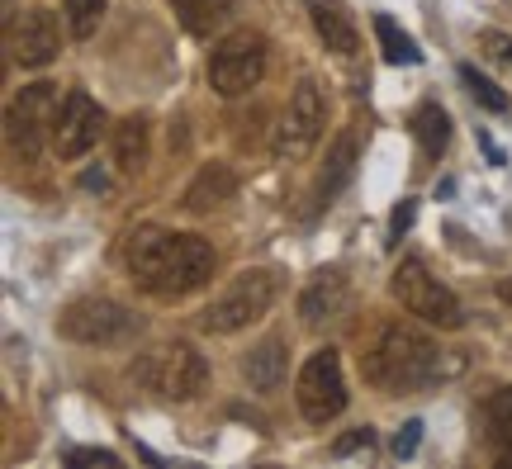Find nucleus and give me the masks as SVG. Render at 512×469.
I'll list each match as a JSON object with an SVG mask.
<instances>
[{
  "label": "nucleus",
  "mask_w": 512,
  "mask_h": 469,
  "mask_svg": "<svg viewBox=\"0 0 512 469\" xmlns=\"http://www.w3.org/2000/svg\"><path fill=\"white\" fill-rule=\"evenodd\" d=\"M233 190H238V181H233L228 166H204L200 176H195V185L185 190V209H190V214H204V209H214L223 199H233Z\"/></svg>",
  "instance_id": "nucleus-18"
},
{
  "label": "nucleus",
  "mask_w": 512,
  "mask_h": 469,
  "mask_svg": "<svg viewBox=\"0 0 512 469\" xmlns=\"http://www.w3.org/2000/svg\"><path fill=\"white\" fill-rule=\"evenodd\" d=\"M413 214H418V204H413V199H403L399 209H394V218H389V237H394V242L413 228Z\"/></svg>",
  "instance_id": "nucleus-28"
},
{
  "label": "nucleus",
  "mask_w": 512,
  "mask_h": 469,
  "mask_svg": "<svg viewBox=\"0 0 512 469\" xmlns=\"http://www.w3.org/2000/svg\"><path fill=\"white\" fill-rule=\"evenodd\" d=\"M275 304V280L266 271H242L238 280H228V289H223L214 304L204 308V332H219V337H228V332H242L247 323H256V318H266V308Z\"/></svg>",
  "instance_id": "nucleus-7"
},
{
  "label": "nucleus",
  "mask_w": 512,
  "mask_h": 469,
  "mask_svg": "<svg viewBox=\"0 0 512 469\" xmlns=\"http://www.w3.org/2000/svg\"><path fill=\"white\" fill-rule=\"evenodd\" d=\"M57 332L86 346H114L138 332V318L124 304H114V299H76V304L62 308Z\"/></svg>",
  "instance_id": "nucleus-9"
},
{
  "label": "nucleus",
  "mask_w": 512,
  "mask_h": 469,
  "mask_svg": "<svg viewBox=\"0 0 512 469\" xmlns=\"http://www.w3.org/2000/svg\"><path fill=\"white\" fill-rule=\"evenodd\" d=\"M413 133H418V143L427 157H441L446 152V143H451V119H446V109L441 105H418L413 109Z\"/></svg>",
  "instance_id": "nucleus-21"
},
{
  "label": "nucleus",
  "mask_w": 512,
  "mask_h": 469,
  "mask_svg": "<svg viewBox=\"0 0 512 469\" xmlns=\"http://www.w3.org/2000/svg\"><path fill=\"white\" fill-rule=\"evenodd\" d=\"M441 375V351L437 342L418 332L413 323H389L380 332L375 351L366 356V379L384 394H408L422 389Z\"/></svg>",
  "instance_id": "nucleus-2"
},
{
  "label": "nucleus",
  "mask_w": 512,
  "mask_h": 469,
  "mask_svg": "<svg viewBox=\"0 0 512 469\" xmlns=\"http://www.w3.org/2000/svg\"><path fill=\"white\" fill-rule=\"evenodd\" d=\"M67 465H119V455L114 451H72L67 455Z\"/></svg>",
  "instance_id": "nucleus-29"
},
{
  "label": "nucleus",
  "mask_w": 512,
  "mask_h": 469,
  "mask_svg": "<svg viewBox=\"0 0 512 469\" xmlns=\"http://www.w3.org/2000/svg\"><path fill=\"white\" fill-rule=\"evenodd\" d=\"M375 38H380V48H384V57H389V62H399V67H413V62H422L418 43L403 34V29L389 15H375Z\"/></svg>",
  "instance_id": "nucleus-22"
},
{
  "label": "nucleus",
  "mask_w": 512,
  "mask_h": 469,
  "mask_svg": "<svg viewBox=\"0 0 512 469\" xmlns=\"http://www.w3.org/2000/svg\"><path fill=\"white\" fill-rule=\"evenodd\" d=\"M266 76V38L256 29H238L228 34L209 57V86L223 95V100H238V95L256 91Z\"/></svg>",
  "instance_id": "nucleus-4"
},
{
  "label": "nucleus",
  "mask_w": 512,
  "mask_h": 469,
  "mask_svg": "<svg viewBox=\"0 0 512 469\" xmlns=\"http://www.w3.org/2000/svg\"><path fill=\"white\" fill-rule=\"evenodd\" d=\"M418 441H422V422H403L399 436H394V455H399V460H408V455L418 451Z\"/></svg>",
  "instance_id": "nucleus-27"
},
{
  "label": "nucleus",
  "mask_w": 512,
  "mask_h": 469,
  "mask_svg": "<svg viewBox=\"0 0 512 469\" xmlns=\"http://www.w3.org/2000/svg\"><path fill=\"white\" fill-rule=\"evenodd\" d=\"M128 275L152 299H185L214 275V247L200 233H166L138 228L124 247Z\"/></svg>",
  "instance_id": "nucleus-1"
},
{
  "label": "nucleus",
  "mask_w": 512,
  "mask_h": 469,
  "mask_svg": "<svg viewBox=\"0 0 512 469\" xmlns=\"http://www.w3.org/2000/svg\"><path fill=\"white\" fill-rule=\"evenodd\" d=\"M370 446H375V432H370V427H356V432L332 441V455H356V451H370Z\"/></svg>",
  "instance_id": "nucleus-25"
},
{
  "label": "nucleus",
  "mask_w": 512,
  "mask_h": 469,
  "mask_svg": "<svg viewBox=\"0 0 512 469\" xmlns=\"http://www.w3.org/2000/svg\"><path fill=\"white\" fill-rule=\"evenodd\" d=\"M394 294H399V304L408 308L413 318H422V323L446 327V332H456V327L465 323L460 299L441 285L427 266H422L418 256H403V261H399V271H394Z\"/></svg>",
  "instance_id": "nucleus-5"
},
{
  "label": "nucleus",
  "mask_w": 512,
  "mask_h": 469,
  "mask_svg": "<svg viewBox=\"0 0 512 469\" xmlns=\"http://www.w3.org/2000/svg\"><path fill=\"white\" fill-rule=\"evenodd\" d=\"M328 124V109H323V91L313 81H299L290 91V105L280 109V124H275V157L280 162H304Z\"/></svg>",
  "instance_id": "nucleus-8"
},
{
  "label": "nucleus",
  "mask_w": 512,
  "mask_h": 469,
  "mask_svg": "<svg viewBox=\"0 0 512 469\" xmlns=\"http://www.w3.org/2000/svg\"><path fill=\"white\" fill-rule=\"evenodd\" d=\"M498 299H503V304H512V275H508V280H498Z\"/></svg>",
  "instance_id": "nucleus-30"
},
{
  "label": "nucleus",
  "mask_w": 512,
  "mask_h": 469,
  "mask_svg": "<svg viewBox=\"0 0 512 469\" xmlns=\"http://www.w3.org/2000/svg\"><path fill=\"white\" fill-rule=\"evenodd\" d=\"M460 81H465V91L475 95V100H479L484 109H494V114H508V95L498 91L489 76H479L475 67H460Z\"/></svg>",
  "instance_id": "nucleus-24"
},
{
  "label": "nucleus",
  "mask_w": 512,
  "mask_h": 469,
  "mask_svg": "<svg viewBox=\"0 0 512 469\" xmlns=\"http://www.w3.org/2000/svg\"><path fill=\"white\" fill-rule=\"evenodd\" d=\"M242 370H247V379H252V389L275 394V389L285 384V342H280V337H266V342L247 356V365H242Z\"/></svg>",
  "instance_id": "nucleus-17"
},
{
  "label": "nucleus",
  "mask_w": 512,
  "mask_h": 469,
  "mask_svg": "<svg viewBox=\"0 0 512 469\" xmlns=\"http://www.w3.org/2000/svg\"><path fill=\"white\" fill-rule=\"evenodd\" d=\"M114 162H119V171H128V176L147 162V119L143 114H128L124 124L114 128Z\"/></svg>",
  "instance_id": "nucleus-20"
},
{
  "label": "nucleus",
  "mask_w": 512,
  "mask_h": 469,
  "mask_svg": "<svg viewBox=\"0 0 512 469\" xmlns=\"http://www.w3.org/2000/svg\"><path fill=\"white\" fill-rule=\"evenodd\" d=\"M479 48H484V53L494 57V62H503V67H512V38H508V34H494V29H489V34L479 38Z\"/></svg>",
  "instance_id": "nucleus-26"
},
{
  "label": "nucleus",
  "mask_w": 512,
  "mask_h": 469,
  "mask_svg": "<svg viewBox=\"0 0 512 469\" xmlns=\"http://www.w3.org/2000/svg\"><path fill=\"white\" fill-rule=\"evenodd\" d=\"M309 19L318 29V38L328 43V53L337 57L361 53V29H356V19H351V10L342 0H309Z\"/></svg>",
  "instance_id": "nucleus-14"
},
{
  "label": "nucleus",
  "mask_w": 512,
  "mask_h": 469,
  "mask_svg": "<svg viewBox=\"0 0 512 469\" xmlns=\"http://www.w3.org/2000/svg\"><path fill=\"white\" fill-rule=\"evenodd\" d=\"M484 432H489V446L498 451V460L512 465V389H498L484 403Z\"/></svg>",
  "instance_id": "nucleus-19"
},
{
  "label": "nucleus",
  "mask_w": 512,
  "mask_h": 469,
  "mask_svg": "<svg viewBox=\"0 0 512 469\" xmlns=\"http://www.w3.org/2000/svg\"><path fill=\"white\" fill-rule=\"evenodd\" d=\"M356 162H361V138H356V128H347V133L332 143L328 166H323V176H318V190H313L318 209H323L328 199H337L342 190H347L351 176H356Z\"/></svg>",
  "instance_id": "nucleus-15"
},
{
  "label": "nucleus",
  "mask_w": 512,
  "mask_h": 469,
  "mask_svg": "<svg viewBox=\"0 0 512 469\" xmlns=\"http://www.w3.org/2000/svg\"><path fill=\"white\" fill-rule=\"evenodd\" d=\"M133 375L143 384L147 394L166 398V403H185L204 389V356L190 342H166L157 351H147L143 361L133 365Z\"/></svg>",
  "instance_id": "nucleus-3"
},
{
  "label": "nucleus",
  "mask_w": 512,
  "mask_h": 469,
  "mask_svg": "<svg viewBox=\"0 0 512 469\" xmlns=\"http://www.w3.org/2000/svg\"><path fill=\"white\" fill-rule=\"evenodd\" d=\"M57 114H62V95H57V86H48V81L24 86V95H19L15 105H10V114H5V128H10V143H15V152L38 157L43 138H53Z\"/></svg>",
  "instance_id": "nucleus-10"
},
{
  "label": "nucleus",
  "mask_w": 512,
  "mask_h": 469,
  "mask_svg": "<svg viewBox=\"0 0 512 469\" xmlns=\"http://www.w3.org/2000/svg\"><path fill=\"white\" fill-rule=\"evenodd\" d=\"M100 128H105V109L95 105L86 91H72L67 100H62V114H57L53 152L62 157V162L86 157V152L100 143Z\"/></svg>",
  "instance_id": "nucleus-11"
},
{
  "label": "nucleus",
  "mask_w": 512,
  "mask_h": 469,
  "mask_svg": "<svg viewBox=\"0 0 512 469\" xmlns=\"http://www.w3.org/2000/svg\"><path fill=\"white\" fill-rule=\"evenodd\" d=\"M5 43H10V57H15L19 67L38 72V67H48V62L57 57V19L48 15V10L15 15V19H10V34H5Z\"/></svg>",
  "instance_id": "nucleus-12"
},
{
  "label": "nucleus",
  "mask_w": 512,
  "mask_h": 469,
  "mask_svg": "<svg viewBox=\"0 0 512 469\" xmlns=\"http://www.w3.org/2000/svg\"><path fill=\"white\" fill-rule=\"evenodd\" d=\"M351 308V285L342 271H318L304 289V299H299V318L309 327H323V323H337V318H347Z\"/></svg>",
  "instance_id": "nucleus-13"
},
{
  "label": "nucleus",
  "mask_w": 512,
  "mask_h": 469,
  "mask_svg": "<svg viewBox=\"0 0 512 469\" xmlns=\"http://www.w3.org/2000/svg\"><path fill=\"white\" fill-rule=\"evenodd\" d=\"M105 19V0H67V29L76 38H91Z\"/></svg>",
  "instance_id": "nucleus-23"
},
{
  "label": "nucleus",
  "mask_w": 512,
  "mask_h": 469,
  "mask_svg": "<svg viewBox=\"0 0 512 469\" xmlns=\"http://www.w3.org/2000/svg\"><path fill=\"white\" fill-rule=\"evenodd\" d=\"M171 10H176V19H181L185 34L209 38L219 24H228V19H233L238 0H171Z\"/></svg>",
  "instance_id": "nucleus-16"
},
{
  "label": "nucleus",
  "mask_w": 512,
  "mask_h": 469,
  "mask_svg": "<svg viewBox=\"0 0 512 469\" xmlns=\"http://www.w3.org/2000/svg\"><path fill=\"white\" fill-rule=\"evenodd\" d=\"M294 398H299V413L309 417L313 427H328L332 417H342V408H347V375H342V356L332 346L313 351L304 361Z\"/></svg>",
  "instance_id": "nucleus-6"
}]
</instances>
